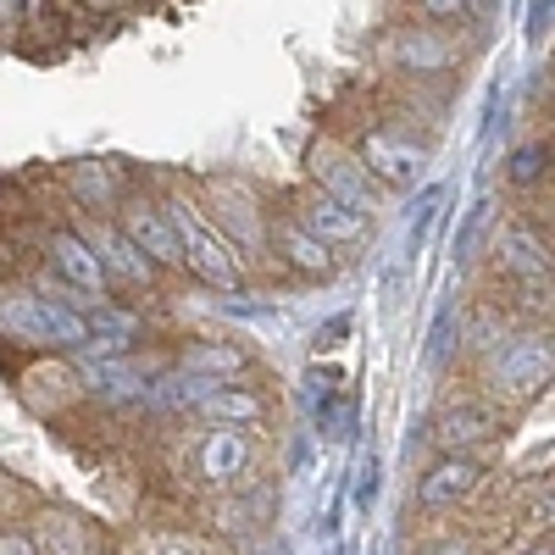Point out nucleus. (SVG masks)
<instances>
[{
  "instance_id": "13",
  "label": "nucleus",
  "mask_w": 555,
  "mask_h": 555,
  "mask_svg": "<svg viewBox=\"0 0 555 555\" xmlns=\"http://www.w3.org/2000/svg\"><path fill=\"white\" fill-rule=\"evenodd\" d=\"M245 461H250V439H245L240 423L234 428H211L206 444H201V478L206 483H234L245 473Z\"/></svg>"
},
{
  "instance_id": "22",
  "label": "nucleus",
  "mask_w": 555,
  "mask_h": 555,
  "mask_svg": "<svg viewBox=\"0 0 555 555\" xmlns=\"http://www.w3.org/2000/svg\"><path fill=\"white\" fill-rule=\"evenodd\" d=\"M544 167H550V151L544 145H517L512 156H505V178H512V183H539Z\"/></svg>"
},
{
  "instance_id": "27",
  "label": "nucleus",
  "mask_w": 555,
  "mask_h": 555,
  "mask_svg": "<svg viewBox=\"0 0 555 555\" xmlns=\"http://www.w3.org/2000/svg\"><path fill=\"white\" fill-rule=\"evenodd\" d=\"M139 555H195V550L183 544V539H145V544H139Z\"/></svg>"
},
{
  "instance_id": "5",
  "label": "nucleus",
  "mask_w": 555,
  "mask_h": 555,
  "mask_svg": "<svg viewBox=\"0 0 555 555\" xmlns=\"http://www.w3.org/2000/svg\"><path fill=\"white\" fill-rule=\"evenodd\" d=\"M478 483H483V461L467 455V450H450L444 461H434V467L423 473V483H416V505H423V512H450V505L467 500Z\"/></svg>"
},
{
  "instance_id": "20",
  "label": "nucleus",
  "mask_w": 555,
  "mask_h": 555,
  "mask_svg": "<svg viewBox=\"0 0 555 555\" xmlns=\"http://www.w3.org/2000/svg\"><path fill=\"white\" fill-rule=\"evenodd\" d=\"M195 411H206V416H228V423H256V416H261V400H256L250 389H234V384L222 378Z\"/></svg>"
},
{
  "instance_id": "18",
  "label": "nucleus",
  "mask_w": 555,
  "mask_h": 555,
  "mask_svg": "<svg viewBox=\"0 0 555 555\" xmlns=\"http://www.w3.org/2000/svg\"><path fill=\"white\" fill-rule=\"evenodd\" d=\"M73 190H78V201H83L89 211H112V206H122V178H117V167H101V162L73 167Z\"/></svg>"
},
{
  "instance_id": "8",
  "label": "nucleus",
  "mask_w": 555,
  "mask_h": 555,
  "mask_svg": "<svg viewBox=\"0 0 555 555\" xmlns=\"http://www.w3.org/2000/svg\"><path fill=\"white\" fill-rule=\"evenodd\" d=\"M44 256H51V272L62 278L67 289H78V295H106V272H101L95 250H89V240L78 234V228H56L51 245H44Z\"/></svg>"
},
{
  "instance_id": "19",
  "label": "nucleus",
  "mask_w": 555,
  "mask_h": 555,
  "mask_svg": "<svg viewBox=\"0 0 555 555\" xmlns=\"http://www.w3.org/2000/svg\"><path fill=\"white\" fill-rule=\"evenodd\" d=\"M34 550L39 555H95V544H89V528L73 522V517H39V533H34Z\"/></svg>"
},
{
  "instance_id": "16",
  "label": "nucleus",
  "mask_w": 555,
  "mask_h": 555,
  "mask_svg": "<svg viewBox=\"0 0 555 555\" xmlns=\"http://www.w3.org/2000/svg\"><path fill=\"white\" fill-rule=\"evenodd\" d=\"M211 206H217V217H222L228 245H234L240 256L256 250L261 228H256V206H250V195H245V190H228V183H211Z\"/></svg>"
},
{
  "instance_id": "21",
  "label": "nucleus",
  "mask_w": 555,
  "mask_h": 555,
  "mask_svg": "<svg viewBox=\"0 0 555 555\" xmlns=\"http://www.w3.org/2000/svg\"><path fill=\"white\" fill-rule=\"evenodd\" d=\"M240 361H245V356H240L234 345H201V350L183 356V366H190V373H201V378H234Z\"/></svg>"
},
{
  "instance_id": "3",
  "label": "nucleus",
  "mask_w": 555,
  "mask_h": 555,
  "mask_svg": "<svg viewBox=\"0 0 555 555\" xmlns=\"http://www.w3.org/2000/svg\"><path fill=\"white\" fill-rule=\"evenodd\" d=\"M356 162L366 167V178L389 183V190H411V183L423 178V167H428V151L411 145V139H400V133H389V128H373L361 139Z\"/></svg>"
},
{
  "instance_id": "23",
  "label": "nucleus",
  "mask_w": 555,
  "mask_h": 555,
  "mask_svg": "<svg viewBox=\"0 0 555 555\" xmlns=\"http://www.w3.org/2000/svg\"><path fill=\"white\" fill-rule=\"evenodd\" d=\"M455 339H461V317H455V306H439L434 334H428V361H434V366H439V361H450Z\"/></svg>"
},
{
  "instance_id": "15",
  "label": "nucleus",
  "mask_w": 555,
  "mask_h": 555,
  "mask_svg": "<svg viewBox=\"0 0 555 555\" xmlns=\"http://www.w3.org/2000/svg\"><path fill=\"white\" fill-rule=\"evenodd\" d=\"M83 384L95 389L106 405H122V400H145V373H139L133 361H122V356H101V366H83Z\"/></svg>"
},
{
  "instance_id": "12",
  "label": "nucleus",
  "mask_w": 555,
  "mask_h": 555,
  "mask_svg": "<svg viewBox=\"0 0 555 555\" xmlns=\"http://www.w3.org/2000/svg\"><path fill=\"white\" fill-rule=\"evenodd\" d=\"M489 439H500V411L483 405V400H461L439 416V444L444 450H478Z\"/></svg>"
},
{
  "instance_id": "11",
  "label": "nucleus",
  "mask_w": 555,
  "mask_h": 555,
  "mask_svg": "<svg viewBox=\"0 0 555 555\" xmlns=\"http://www.w3.org/2000/svg\"><path fill=\"white\" fill-rule=\"evenodd\" d=\"M550 384V345L544 339H517L494 361V389L505 395H539Z\"/></svg>"
},
{
  "instance_id": "6",
  "label": "nucleus",
  "mask_w": 555,
  "mask_h": 555,
  "mask_svg": "<svg viewBox=\"0 0 555 555\" xmlns=\"http://www.w3.org/2000/svg\"><path fill=\"white\" fill-rule=\"evenodd\" d=\"M311 178L322 183V195H334L356 211H373V178H366V167L356 156H345L339 145H317L311 151Z\"/></svg>"
},
{
  "instance_id": "29",
  "label": "nucleus",
  "mask_w": 555,
  "mask_h": 555,
  "mask_svg": "<svg viewBox=\"0 0 555 555\" xmlns=\"http://www.w3.org/2000/svg\"><path fill=\"white\" fill-rule=\"evenodd\" d=\"M428 555H478V544H473V539H444V544H434Z\"/></svg>"
},
{
  "instance_id": "1",
  "label": "nucleus",
  "mask_w": 555,
  "mask_h": 555,
  "mask_svg": "<svg viewBox=\"0 0 555 555\" xmlns=\"http://www.w3.org/2000/svg\"><path fill=\"white\" fill-rule=\"evenodd\" d=\"M162 211H167V222H172V240H178L183 267H190L195 278H206L211 289H234L240 278H245V256L228 245V234L211 222V211H206L201 201H190V195L162 201Z\"/></svg>"
},
{
  "instance_id": "9",
  "label": "nucleus",
  "mask_w": 555,
  "mask_h": 555,
  "mask_svg": "<svg viewBox=\"0 0 555 555\" xmlns=\"http://www.w3.org/2000/svg\"><path fill=\"white\" fill-rule=\"evenodd\" d=\"M494 261L500 272L522 278V284H550V240L539 234V228L528 222H512L494 234Z\"/></svg>"
},
{
  "instance_id": "4",
  "label": "nucleus",
  "mask_w": 555,
  "mask_h": 555,
  "mask_svg": "<svg viewBox=\"0 0 555 555\" xmlns=\"http://www.w3.org/2000/svg\"><path fill=\"white\" fill-rule=\"evenodd\" d=\"M83 240H89V250H95V261H101V272H106V284L145 289L151 278H156V267L133 250V240L122 234L117 222H83Z\"/></svg>"
},
{
  "instance_id": "24",
  "label": "nucleus",
  "mask_w": 555,
  "mask_h": 555,
  "mask_svg": "<svg viewBox=\"0 0 555 555\" xmlns=\"http://www.w3.org/2000/svg\"><path fill=\"white\" fill-rule=\"evenodd\" d=\"M378 483H384V467H378V455H366L356 467V483H350L356 512H373V505H378Z\"/></svg>"
},
{
  "instance_id": "7",
  "label": "nucleus",
  "mask_w": 555,
  "mask_h": 555,
  "mask_svg": "<svg viewBox=\"0 0 555 555\" xmlns=\"http://www.w3.org/2000/svg\"><path fill=\"white\" fill-rule=\"evenodd\" d=\"M122 234L133 240V250L145 256L151 267H183L172 222H167V211L156 201H122Z\"/></svg>"
},
{
  "instance_id": "10",
  "label": "nucleus",
  "mask_w": 555,
  "mask_h": 555,
  "mask_svg": "<svg viewBox=\"0 0 555 555\" xmlns=\"http://www.w3.org/2000/svg\"><path fill=\"white\" fill-rule=\"evenodd\" d=\"M306 234H317L322 245H356V240H366V211H356V206H345V201H334V195H306L300 201V217H295Z\"/></svg>"
},
{
  "instance_id": "28",
  "label": "nucleus",
  "mask_w": 555,
  "mask_h": 555,
  "mask_svg": "<svg viewBox=\"0 0 555 555\" xmlns=\"http://www.w3.org/2000/svg\"><path fill=\"white\" fill-rule=\"evenodd\" d=\"M550 34V0H533L528 7V39H544Z\"/></svg>"
},
{
  "instance_id": "2",
  "label": "nucleus",
  "mask_w": 555,
  "mask_h": 555,
  "mask_svg": "<svg viewBox=\"0 0 555 555\" xmlns=\"http://www.w3.org/2000/svg\"><path fill=\"white\" fill-rule=\"evenodd\" d=\"M0 334L34 350H78L89 339L83 311L39 289H0Z\"/></svg>"
},
{
  "instance_id": "17",
  "label": "nucleus",
  "mask_w": 555,
  "mask_h": 555,
  "mask_svg": "<svg viewBox=\"0 0 555 555\" xmlns=\"http://www.w3.org/2000/svg\"><path fill=\"white\" fill-rule=\"evenodd\" d=\"M272 245L284 250V261H289V267H300V272H328V267H334V245H322L317 234H306V228H300L295 217H289V222H278Z\"/></svg>"
},
{
  "instance_id": "25",
  "label": "nucleus",
  "mask_w": 555,
  "mask_h": 555,
  "mask_svg": "<svg viewBox=\"0 0 555 555\" xmlns=\"http://www.w3.org/2000/svg\"><path fill=\"white\" fill-rule=\"evenodd\" d=\"M416 12L428 23H461V17L478 12V0H416Z\"/></svg>"
},
{
  "instance_id": "30",
  "label": "nucleus",
  "mask_w": 555,
  "mask_h": 555,
  "mask_svg": "<svg viewBox=\"0 0 555 555\" xmlns=\"http://www.w3.org/2000/svg\"><path fill=\"white\" fill-rule=\"evenodd\" d=\"M0 555H39V550H34V539H12L7 533V539H0Z\"/></svg>"
},
{
  "instance_id": "14",
  "label": "nucleus",
  "mask_w": 555,
  "mask_h": 555,
  "mask_svg": "<svg viewBox=\"0 0 555 555\" xmlns=\"http://www.w3.org/2000/svg\"><path fill=\"white\" fill-rule=\"evenodd\" d=\"M389 51H395V62L411 67V73H444V67H455V44H450L444 34H428V28L395 34Z\"/></svg>"
},
{
  "instance_id": "26",
  "label": "nucleus",
  "mask_w": 555,
  "mask_h": 555,
  "mask_svg": "<svg viewBox=\"0 0 555 555\" xmlns=\"http://www.w3.org/2000/svg\"><path fill=\"white\" fill-rule=\"evenodd\" d=\"M483 211H489V206H473L467 222H461V234H455V261H467V250H473V240H478V228H483Z\"/></svg>"
}]
</instances>
